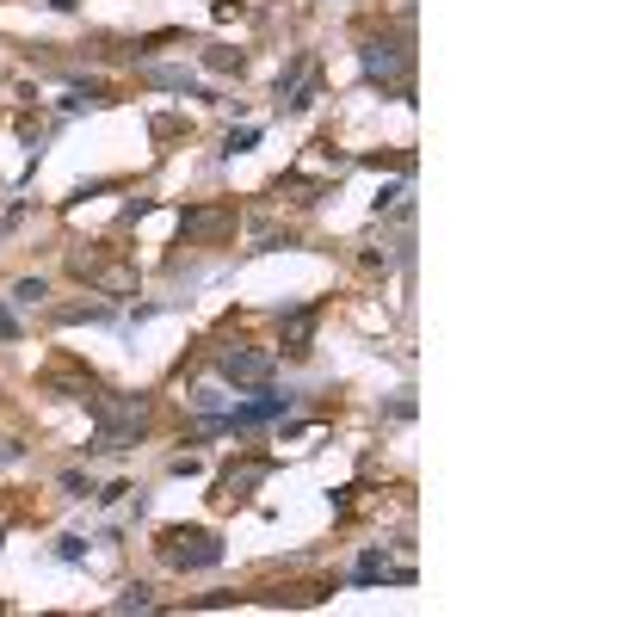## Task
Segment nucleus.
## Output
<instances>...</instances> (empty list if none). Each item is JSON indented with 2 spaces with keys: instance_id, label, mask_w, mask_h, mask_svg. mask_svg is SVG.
<instances>
[{
  "instance_id": "1",
  "label": "nucleus",
  "mask_w": 617,
  "mask_h": 617,
  "mask_svg": "<svg viewBox=\"0 0 617 617\" xmlns=\"http://www.w3.org/2000/svg\"><path fill=\"white\" fill-rule=\"evenodd\" d=\"M93 420H99V439L93 451H130L142 432H149V395H118V389H93Z\"/></svg>"
},
{
  "instance_id": "2",
  "label": "nucleus",
  "mask_w": 617,
  "mask_h": 617,
  "mask_svg": "<svg viewBox=\"0 0 617 617\" xmlns=\"http://www.w3.org/2000/svg\"><path fill=\"white\" fill-rule=\"evenodd\" d=\"M161 562L167 568H216L223 562V543H216V531L173 525V531H161Z\"/></svg>"
},
{
  "instance_id": "3",
  "label": "nucleus",
  "mask_w": 617,
  "mask_h": 617,
  "mask_svg": "<svg viewBox=\"0 0 617 617\" xmlns=\"http://www.w3.org/2000/svg\"><path fill=\"white\" fill-rule=\"evenodd\" d=\"M358 62L377 87H402L408 93V44L402 38H365L358 44Z\"/></svg>"
},
{
  "instance_id": "4",
  "label": "nucleus",
  "mask_w": 617,
  "mask_h": 617,
  "mask_svg": "<svg viewBox=\"0 0 617 617\" xmlns=\"http://www.w3.org/2000/svg\"><path fill=\"white\" fill-rule=\"evenodd\" d=\"M315 99H321L315 56H309V50H297V56H290V68L278 75V112H309Z\"/></svg>"
},
{
  "instance_id": "5",
  "label": "nucleus",
  "mask_w": 617,
  "mask_h": 617,
  "mask_svg": "<svg viewBox=\"0 0 617 617\" xmlns=\"http://www.w3.org/2000/svg\"><path fill=\"white\" fill-rule=\"evenodd\" d=\"M216 371H223V383H272L278 358L260 346H229V352H216Z\"/></svg>"
},
{
  "instance_id": "6",
  "label": "nucleus",
  "mask_w": 617,
  "mask_h": 617,
  "mask_svg": "<svg viewBox=\"0 0 617 617\" xmlns=\"http://www.w3.org/2000/svg\"><path fill=\"white\" fill-rule=\"evenodd\" d=\"M290 408H297V395H278V389H266V383H260V395H253V402H241V408L229 414V432H247V426H266V420H284Z\"/></svg>"
},
{
  "instance_id": "7",
  "label": "nucleus",
  "mask_w": 617,
  "mask_h": 617,
  "mask_svg": "<svg viewBox=\"0 0 617 617\" xmlns=\"http://www.w3.org/2000/svg\"><path fill=\"white\" fill-rule=\"evenodd\" d=\"M235 229V204H198L179 216V241H216Z\"/></svg>"
},
{
  "instance_id": "8",
  "label": "nucleus",
  "mask_w": 617,
  "mask_h": 617,
  "mask_svg": "<svg viewBox=\"0 0 617 617\" xmlns=\"http://www.w3.org/2000/svg\"><path fill=\"white\" fill-rule=\"evenodd\" d=\"M352 580H358V587H377V580H402V587H408L414 568H408V562H402V568H389V556H383V550H365V556H358V568H352Z\"/></svg>"
},
{
  "instance_id": "9",
  "label": "nucleus",
  "mask_w": 617,
  "mask_h": 617,
  "mask_svg": "<svg viewBox=\"0 0 617 617\" xmlns=\"http://www.w3.org/2000/svg\"><path fill=\"white\" fill-rule=\"evenodd\" d=\"M266 482V463H247V469H229V476H216V506H235L247 500V488Z\"/></svg>"
},
{
  "instance_id": "10",
  "label": "nucleus",
  "mask_w": 617,
  "mask_h": 617,
  "mask_svg": "<svg viewBox=\"0 0 617 617\" xmlns=\"http://www.w3.org/2000/svg\"><path fill=\"white\" fill-rule=\"evenodd\" d=\"M315 315H321L315 303H309V309H297V315H284V352H290V358H303V352H309V340H315Z\"/></svg>"
},
{
  "instance_id": "11",
  "label": "nucleus",
  "mask_w": 617,
  "mask_h": 617,
  "mask_svg": "<svg viewBox=\"0 0 617 617\" xmlns=\"http://www.w3.org/2000/svg\"><path fill=\"white\" fill-rule=\"evenodd\" d=\"M142 81H149V87H167V93H198L192 68H142Z\"/></svg>"
},
{
  "instance_id": "12",
  "label": "nucleus",
  "mask_w": 617,
  "mask_h": 617,
  "mask_svg": "<svg viewBox=\"0 0 617 617\" xmlns=\"http://www.w3.org/2000/svg\"><path fill=\"white\" fill-rule=\"evenodd\" d=\"M204 68H210V75H241L247 56L241 50H204Z\"/></svg>"
},
{
  "instance_id": "13",
  "label": "nucleus",
  "mask_w": 617,
  "mask_h": 617,
  "mask_svg": "<svg viewBox=\"0 0 617 617\" xmlns=\"http://www.w3.org/2000/svg\"><path fill=\"white\" fill-rule=\"evenodd\" d=\"M44 297H50V284H44V278H19V284H13V303H25V309H38Z\"/></svg>"
},
{
  "instance_id": "14",
  "label": "nucleus",
  "mask_w": 617,
  "mask_h": 617,
  "mask_svg": "<svg viewBox=\"0 0 617 617\" xmlns=\"http://www.w3.org/2000/svg\"><path fill=\"white\" fill-rule=\"evenodd\" d=\"M112 611H155V593H149V587H124V593L112 599Z\"/></svg>"
},
{
  "instance_id": "15",
  "label": "nucleus",
  "mask_w": 617,
  "mask_h": 617,
  "mask_svg": "<svg viewBox=\"0 0 617 617\" xmlns=\"http://www.w3.org/2000/svg\"><path fill=\"white\" fill-rule=\"evenodd\" d=\"M56 556L62 562H81L87 556V537H56Z\"/></svg>"
},
{
  "instance_id": "16",
  "label": "nucleus",
  "mask_w": 617,
  "mask_h": 617,
  "mask_svg": "<svg viewBox=\"0 0 617 617\" xmlns=\"http://www.w3.org/2000/svg\"><path fill=\"white\" fill-rule=\"evenodd\" d=\"M192 408H198V414H216V408H223V389H198Z\"/></svg>"
},
{
  "instance_id": "17",
  "label": "nucleus",
  "mask_w": 617,
  "mask_h": 617,
  "mask_svg": "<svg viewBox=\"0 0 617 617\" xmlns=\"http://www.w3.org/2000/svg\"><path fill=\"white\" fill-rule=\"evenodd\" d=\"M253 142H260V130H235V136H229V155H247Z\"/></svg>"
},
{
  "instance_id": "18",
  "label": "nucleus",
  "mask_w": 617,
  "mask_h": 617,
  "mask_svg": "<svg viewBox=\"0 0 617 617\" xmlns=\"http://www.w3.org/2000/svg\"><path fill=\"white\" fill-rule=\"evenodd\" d=\"M0 340H19V321H13V309L0 303Z\"/></svg>"
}]
</instances>
